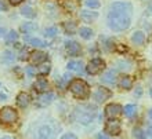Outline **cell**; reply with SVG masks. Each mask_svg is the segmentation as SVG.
<instances>
[{
  "label": "cell",
  "instance_id": "obj_1",
  "mask_svg": "<svg viewBox=\"0 0 152 139\" xmlns=\"http://www.w3.org/2000/svg\"><path fill=\"white\" fill-rule=\"evenodd\" d=\"M133 6L127 1H115L109 6L108 11V26L113 32H123L129 29L132 24Z\"/></svg>",
  "mask_w": 152,
  "mask_h": 139
},
{
  "label": "cell",
  "instance_id": "obj_2",
  "mask_svg": "<svg viewBox=\"0 0 152 139\" xmlns=\"http://www.w3.org/2000/svg\"><path fill=\"white\" fill-rule=\"evenodd\" d=\"M97 113H98V109H97L96 105L82 104L75 107V110H73V119H75V121L83 124V125H88V124H91L96 120Z\"/></svg>",
  "mask_w": 152,
  "mask_h": 139
},
{
  "label": "cell",
  "instance_id": "obj_3",
  "mask_svg": "<svg viewBox=\"0 0 152 139\" xmlns=\"http://www.w3.org/2000/svg\"><path fill=\"white\" fill-rule=\"evenodd\" d=\"M69 90L72 92V95L77 99H87L90 96V88L88 84L82 79H75L69 84Z\"/></svg>",
  "mask_w": 152,
  "mask_h": 139
},
{
  "label": "cell",
  "instance_id": "obj_4",
  "mask_svg": "<svg viewBox=\"0 0 152 139\" xmlns=\"http://www.w3.org/2000/svg\"><path fill=\"white\" fill-rule=\"evenodd\" d=\"M17 119H18V113H17V110H14V107L6 106L0 110V123L12 124L17 121Z\"/></svg>",
  "mask_w": 152,
  "mask_h": 139
},
{
  "label": "cell",
  "instance_id": "obj_5",
  "mask_svg": "<svg viewBox=\"0 0 152 139\" xmlns=\"http://www.w3.org/2000/svg\"><path fill=\"white\" fill-rule=\"evenodd\" d=\"M105 69V62L101 58H94V59H91L90 62H88V65L86 66V70H87L88 75H98V73H101V72Z\"/></svg>",
  "mask_w": 152,
  "mask_h": 139
},
{
  "label": "cell",
  "instance_id": "obj_6",
  "mask_svg": "<svg viewBox=\"0 0 152 139\" xmlns=\"http://www.w3.org/2000/svg\"><path fill=\"white\" fill-rule=\"evenodd\" d=\"M104 131L107 132L108 135L116 136L122 132V125H120V123L116 119H109L108 121H107V124H105Z\"/></svg>",
  "mask_w": 152,
  "mask_h": 139
},
{
  "label": "cell",
  "instance_id": "obj_7",
  "mask_svg": "<svg viewBox=\"0 0 152 139\" xmlns=\"http://www.w3.org/2000/svg\"><path fill=\"white\" fill-rule=\"evenodd\" d=\"M111 96H112V92L109 91L108 88H105V87H98L96 91H94V94H93L94 101H96V102H98V104L105 102V101L109 99Z\"/></svg>",
  "mask_w": 152,
  "mask_h": 139
},
{
  "label": "cell",
  "instance_id": "obj_8",
  "mask_svg": "<svg viewBox=\"0 0 152 139\" xmlns=\"http://www.w3.org/2000/svg\"><path fill=\"white\" fill-rule=\"evenodd\" d=\"M122 111H123V107L118 104H109L105 107V116L108 119H116L118 116L122 114Z\"/></svg>",
  "mask_w": 152,
  "mask_h": 139
},
{
  "label": "cell",
  "instance_id": "obj_9",
  "mask_svg": "<svg viewBox=\"0 0 152 139\" xmlns=\"http://www.w3.org/2000/svg\"><path fill=\"white\" fill-rule=\"evenodd\" d=\"M28 59L32 65H42L47 61V54L43 51H33L32 54H29Z\"/></svg>",
  "mask_w": 152,
  "mask_h": 139
},
{
  "label": "cell",
  "instance_id": "obj_10",
  "mask_svg": "<svg viewBox=\"0 0 152 139\" xmlns=\"http://www.w3.org/2000/svg\"><path fill=\"white\" fill-rule=\"evenodd\" d=\"M56 99V95L53 94V92H43L42 95L37 98V106L40 107H46L47 105H50L53 102V101Z\"/></svg>",
  "mask_w": 152,
  "mask_h": 139
},
{
  "label": "cell",
  "instance_id": "obj_11",
  "mask_svg": "<svg viewBox=\"0 0 152 139\" xmlns=\"http://www.w3.org/2000/svg\"><path fill=\"white\" fill-rule=\"evenodd\" d=\"M65 50L68 52V55L71 56H77L82 51V47H80L79 43H76V41H66L65 43Z\"/></svg>",
  "mask_w": 152,
  "mask_h": 139
},
{
  "label": "cell",
  "instance_id": "obj_12",
  "mask_svg": "<svg viewBox=\"0 0 152 139\" xmlns=\"http://www.w3.org/2000/svg\"><path fill=\"white\" fill-rule=\"evenodd\" d=\"M37 135H39V139H51L53 136H54V130H53L51 125L44 124V125H42V127L39 128Z\"/></svg>",
  "mask_w": 152,
  "mask_h": 139
},
{
  "label": "cell",
  "instance_id": "obj_13",
  "mask_svg": "<svg viewBox=\"0 0 152 139\" xmlns=\"http://www.w3.org/2000/svg\"><path fill=\"white\" fill-rule=\"evenodd\" d=\"M29 104H31V96H29V94H26V92H20V94L17 95V105H18V107L25 109Z\"/></svg>",
  "mask_w": 152,
  "mask_h": 139
},
{
  "label": "cell",
  "instance_id": "obj_14",
  "mask_svg": "<svg viewBox=\"0 0 152 139\" xmlns=\"http://www.w3.org/2000/svg\"><path fill=\"white\" fill-rule=\"evenodd\" d=\"M80 18L84 22H93L98 18V12L97 11H90V10H82L80 11Z\"/></svg>",
  "mask_w": 152,
  "mask_h": 139
},
{
  "label": "cell",
  "instance_id": "obj_15",
  "mask_svg": "<svg viewBox=\"0 0 152 139\" xmlns=\"http://www.w3.org/2000/svg\"><path fill=\"white\" fill-rule=\"evenodd\" d=\"M101 81L109 85H113L116 83V72L115 70H107L101 77Z\"/></svg>",
  "mask_w": 152,
  "mask_h": 139
},
{
  "label": "cell",
  "instance_id": "obj_16",
  "mask_svg": "<svg viewBox=\"0 0 152 139\" xmlns=\"http://www.w3.org/2000/svg\"><path fill=\"white\" fill-rule=\"evenodd\" d=\"M66 66H68L69 70L77 72V73H83V70H84V66L82 64V61H69Z\"/></svg>",
  "mask_w": 152,
  "mask_h": 139
},
{
  "label": "cell",
  "instance_id": "obj_17",
  "mask_svg": "<svg viewBox=\"0 0 152 139\" xmlns=\"http://www.w3.org/2000/svg\"><path fill=\"white\" fill-rule=\"evenodd\" d=\"M35 88L36 91L39 92H47V88H48V81L44 77H39L35 83Z\"/></svg>",
  "mask_w": 152,
  "mask_h": 139
},
{
  "label": "cell",
  "instance_id": "obj_18",
  "mask_svg": "<svg viewBox=\"0 0 152 139\" xmlns=\"http://www.w3.org/2000/svg\"><path fill=\"white\" fill-rule=\"evenodd\" d=\"M119 87L123 90H130L133 87V80L130 76H122L119 80Z\"/></svg>",
  "mask_w": 152,
  "mask_h": 139
},
{
  "label": "cell",
  "instance_id": "obj_19",
  "mask_svg": "<svg viewBox=\"0 0 152 139\" xmlns=\"http://www.w3.org/2000/svg\"><path fill=\"white\" fill-rule=\"evenodd\" d=\"M25 40H26L31 46H33V47H36V48H42V47H46V46H47V43L43 41L42 39H39V37H25Z\"/></svg>",
  "mask_w": 152,
  "mask_h": 139
},
{
  "label": "cell",
  "instance_id": "obj_20",
  "mask_svg": "<svg viewBox=\"0 0 152 139\" xmlns=\"http://www.w3.org/2000/svg\"><path fill=\"white\" fill-rule=\"evenodd\" d=\"M20 30L22 33H32L35 30H37V25L35 22H25L20 26Z\"/></svg>",
  "mask_w": 152,
  "mask_h": 139
},
{
  "label": "cell",
  "instance_id": "obj_21",
  "mask_svg": "<svg viewBox=\"0 0 152 139\" xmlns=\"http://www.w3.org/2000/svg\"><path fill=\"white\" fill-rule=\"evenodd\" d=\"M123 111H124V116H126L127 119H133L137 113V107H136V105L129 104L123 107Z\"/></svg>",
  "mask_w": 152,
  "mask_h": 139
},
{
  "label": "cell",
  "instance_id": "obj_22",
  "mask_svg": "<svg viewBox=\"0 0 152 139\" xmlns=\"http://www.w3.org/2000/svg\"><path fill=\"white\" fill-rule=\"evenodd\" d=\"M14 58H15V55H14V52H11L10 50L3 51L1 56H0V59H1L3 64H12V62H14Z\"/></svg>",
  "mask_w": 152,
  "mask_h": 139
},
{
  "label": "cell",
  "instance_id": "obj_23",
  "mask_svg": "<svg viewBox=\"0 0 152 139\" xmlns=\"http://www.w3.org/2000/svg\"><path fill=\"white\" fill-rule=\"evenodd\" d=\"M132 41L134 44H137V46H140V44H142L145 41V35L141 30H137V32L133 33L132 36Z\"/></svg>",
  "mask_w": 152,
  "mask_h": 139
},
{
  "label": "cell",
  "instance_id": "obj_24",
  "mask_svg": "<svg viewBox=\"0 0 152 139\" xmlns=\"http://www.w3.org/2000/svg\"><path fill=\"white\" fill-rule=\"evenodd\" d=\"M79 35H80V37H83L84 40H88V39H91L93 36H94V32H93L91 28L82 26V28L79 29Z\"/></svg>",
  "mask_w": 152,
  "mask_h": 139
},
{
  "label": "cell",
  "instance_id": "obj_25",
  "mask_svg": "<svg viewBox=\"0 0 152 139\" xmlns=\"http://www.w3.org/2000/svg\"><path fill=\"white\" fill-rule=\"evenodd\" d=\"M21 15H24L25 18H35L36 17V11L33 10L32 7H29V6H25L22 10H21Z\"/></svg>",
  "mask_w": 152,
  "mask_h": 139
},
{
  "label": "cell",
  "instance_id": "obj_26",
  "mask_svg": "<svg viewBox=\"0 0 152 139\" xmlns=\"http://www.w3.org/2000/svg\"><path fill=\"white\" fill-rule=\"evenodd\" d=\"M64 29L68 35H73L77 28H76V24L73 21H66V22H64Z\"/></svg>",
  "mask_w": 152,
  "mask_h": 139
},
{
  "label": "cell",
  "instance_id": "obj_27",
  "mask_svg": "<svg viewBox=\"0 0 152 139\" xmlns=\"http://www.w3.org/2000/svg\"><path fill=\"white\" fill-rule=\"evenodd\" d=\"M37 72H39V75L42 76H47L50 72H51V65L50 64H42L37 68Z\"/></svg>",
  "mask_w": 152,
  "mask_h": 139
},
{
  "label": "cell",
  "instance_id": "obj_28",
  "mask_svg": "<svg viewBox=\"0 0 152 139\" xmlns=\"http://www.w3.org/2000/svg\"><path fill=\"white\" fill-rule=\"evenodd\" d=\"M116 66H118V70H130L132 69V64L127 62V61H118L116 62Z\"/></svg>",
  "mask_w": 152,
  "mask_h": 139
},
{
  "label": "cell",
  "instance_id": "obj_29",
  "mask_svg": "<svg viewBox=\"0 0 152 139\" xmlns=\"http://www.w3.org/2000/svg\"><path fill=\"white\" fill-rule=\"evenodd\" d=\"M18 37H20V35L15 30H10L8 33H6V41L7 43H14V41L18 40Z\"/></svg>",
  "mask_w": 152,
  "mask_h": 139
},
{
  "label": "cell",
  "instance_id": "obj_30",
  "mask_svg": "<svg viewBox=\"0 0 152 139\" xmlns=\"http://www.w3.org/2000/svg\"><path fill=\"white\" fill-rule=\"evenodd\" d=\"M57 33H58V28L57 26H50V28H47L44 30V36L46 37H54V36H57Z\"/></svg>",
  "mask_w": 152,
  "mask_h": 139
},
{
  "label": "cell",
  "instance_id": "obj_31",
  "mask_svg": "<svg viewBox=\"0 0 152 139\" xmlns=\"http://www.w3.org/2000/svg\"><path fill=\"white\" fill-rule=\"evenodd\" d=\"M84 3H86V6H87L88 8H91V10H94V8H98L101 6L100 0H86Z\"/></svg>",
  "mask_w": 152,
  "mask_h": 139
},
{
  "label": "cell",
  "instance_id": "obj_32",
  "mask_svg": "<svg viewBox=\"0 0 152 139\" xmlns=\"http://www.w3.org/2000/svg\"><path fill=\"white\" fill-rule=\"evenodd\" d=\"M133 135L136 139H147L145 138V132L141 130V128H134V131H133Z\"/></svg>",
  "mask_w": 152,
  "mask_h": 139
},
{
  "label": "cell",
  "instance_id": "obj_33",
  "mask_svg": "<svg viewBox=\"0 0 152 139\" xmlns=\"http://www.w3.org/2000/svg\"><path fill=\"white\" fill-rule=\"evenodd\" d=\"M21 61H25V59H28L29 58V52H28V50L26 48H24V50H21V52H20V56H18Z\"/></svg>",
  "mask_w": 152,
  "mask_h": 139
},
{
  "label": "cell",
  "instance_id": "obj_34",
  "mask_svg": "<svg viewBox=\"0 0 152 139\" xmlns=\"http://www.w3.org/2000/svg\"><path fill=\"white\" fill-rule=\"evenodd\" d=\"M26 75H28L29 77H33V76L36 75V69L33 68V66H28V68H26Z\"/></svg>",
  "mask_w": 152,
  "mask_h": 139
},
{
  "label": "cell",
  "instance_id": "obj_35",
  "mask_svg": "<svg viewBox=\"0 0 152 139\" xmlns=\"http://www.w3.org/2000/svg\"><path fill=\"white\" fill-rule=\"evenodd\" d=\"M60 139H77V136H76L75 134H72V132H66V134H64Z\"/></svg>",
  "mask_w": 152,
  "mask_h": 139
},
{
  "label": "cell",
  "instance_id": "obj_36",
  "mask_svg": "<svg viewBox=\"0 0 152 139\" xmlns=\"http://www.w3.org/2000/svg\"><path fill=\"white\" fill-rule=\"evenodd\" d=\"M7 10H8L7 4H6V3H3V1L0 0V12H1V11H7Z\"/></svg>",
  "mask_w": 152,
  "mask_h": 139
},
{
  "label": "cell",
  "instance_id": "obj_37",
  "mask_svg": "<svg viewBox=\"0 0 152 139\" xmlns=\"http://www.w3.org/2000/svg\"><path fill=\"white\" fill-rule=\"evenodd\" d=\"M97 139H109V136L107 135V134H102V132H100V134L97 135Z\"/></svg>",
  "mask_w": 152,
  "mask_h": 139
},
{
  "label": "cell",
  "instance_id": "obj_38",
  "mask_svg": "<svg viewBox=\"0 0 152 139\" xmlns=\"http://www.w3.org/2000/svg\"><path fill=\"white\" fill-rule=\"evenodd\" d=\"M24 1V0H10V3L12 4V6H18V4H21Z\"/></svg>",
  "mask_w": 152,
  "mask_h": 139
},
{
  "label": "cell",
  "instance_id": "obj_39",
  "mask_svg": "<svg viewBox=\"0 0 152 139\" xmlns=\"http://www.w3.org/2000/svg\"><path fill=\"white\" fill-rule=\"evenodd\" d=\"M141 94H142V90H141V87H137V91L134 92V95H136V96H141Z\"/></svg>",
  "mask_w": 152,
  "mask_h": 139
},
{
  "label": "cell",
  "instance_id": "obj_40",
  "mask_svg": "<svg viewBox=\"0 0 152 139\" xmlns=\"http://www.w3.org/2000/svg\"><path fill=\"white\" fill-rule=\"evenodd\" d=\"M0 101H7V95L1 92V94H0Z\"/></svg>",
  "mask_w": 152,
  "mask_h": 139
},
{
  "label": "cell",
  "instance_id": "obj_41",
  "mask_svg": "<svg viewBox=\"0 0 152 139\" xmlns=\"http://www.w3.org/2000/svg\"><path fill=\"white\" fill-rule=\"evenodd\" d=\"M147 134H148V136L152 139V127H149V128H148V131H147Z\"/></svg>",
  "mask_w": 152,
  "mask_h": 139
},
{
  "label": "cell",
  "instance_id": "obj_42",
  "mask_svg": "<svg viewBox=\"0 0 152 139\" xmlns=\"http://www.w3.org/2000/svg\"><path fill=\"white\" fill-rule=\"evenodd\" d=\"M4 33H6V29H4V28H0V37H3Z\"/></svg>",
  "mask_w": 152,
  "mask_h": 139
},
{
  "label": "cell",
  "instance_id": "obj_43",
  "mask_svg": "<svg viewBox=\"0 0 152 139\" xmlns=\"http://www.w3.org/2000/svg\"><path fill=\"white\" fill-rule=\"evenodd\" d=\"M0 139H12V138H11V136H7V135H6V136H1Z\"/></svg>",
  "mask_w": 152,
  "mask_h": 139
},
{
  "label": "cell",
  "instance_id": "obj_44",
  "mask_svg": "<svg viewBox=\"0 0 152 139\" xmlns=\"http://www.w3.org/2000/svg\"><path fill=\"white\" fill-rule=\"evenodd\" d=\"M148 116H149V119H152V109L148 111Z\"/></svg>",
  "mask_w": 152,
  "mask_h": 139
},
{
  "label": "cell",
  "instance_id": "obj_45",
  "mask_svg": "<svg viewBox=\"0 0 152 139\" xmlns=\"http://www.w3.org/2000/svg\"><path fill=\"white\" fill-rule=\"evenodd\" d=\"M148 14H149V15H152V7L148 10Z\"/></svg>",
  "mask_w": 152,
  "mask_h": 139
},
{
  "label": "cell",
  "instance_id": "obj_46",
  "mask_svg": "<svg viewBox=\"0 0 152 139\" xmlns=\"http://www.w3.org/2000/svg\"><path fill=\"white\" fill-rule=\"evenodd\" d=\"M149 95H151V98H152V88L149 90Z\"/></svg>",
  "mask_w": 152,
  "mask_h": 139
}]
</instances>
